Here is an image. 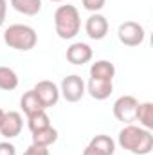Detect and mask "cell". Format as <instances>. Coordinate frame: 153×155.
Listing matches in <instances>:
<instances>
[{
    "label": "cell",
    "mask_w": 153,
    "mask_h": 155,
    "mask_svg": "<svg viewBox=\"0 0 153 155\" xmlns=\"http://www.w3.org/2000/svg\"><path fill=\"white\" fill-rule=\"evenodd\" d=\"M4 41L7 47L16 51H31L38 43V35L31 25L13 24L4 31Z\"/></svg>",
    "instance_id": "cell-3"
},
{
    "label": "cell",
    "mask_w": 153,
    "mask_h": 155,
    "mask_svg": "<svg viewBox=\"0 0 153 155\" xmlns=\"http://www.w3.org/2000/svg\"><path fill=\"white\" fill-rule=\"evenodd\" d=\"M85 31H86L88 38L103 40L108 35V20H106V16H103L101 13H92V15L86 18Z\"/></svg>",
    "instance_id": "cell-9"
},
{
    "label": "cell",
    "mask_w": 153,
    "mask_h": 155,
    "mask_svg": "<svg viewBox=\"0 0 153 155\" xmlns=\"http://www.w3.org/2000/svg\"><path fill=\"white\" fill-rule=\"evenodd\" d=\"M119 146L135 155H148L153 150V135L151 130L142 126L126 124L119 132Z\"/></svg>",
    "instance_id": "cell-1"
},
{
    "label": "cell",
    "mask_w": 153,
    "mask_h": 155,
    "mask_svg": "<svg viewBox=\"0 0 153 155\" xmlns=\"http://www.w3.org/2000/svg\"><path fill=\"white\" fill-rule=\"evenodd\" d=\"M54 29L61 40H72L79 35L81 16L76 5H60L54 13Z\"/></svg>",
    "instance_id": "cell-2"
},
{
    "label": "cell",
    "mask_w": 153,
    "mask_h": 155,
    "mask_svg": "<svg viewBox=\"0 0 153 155\" xmlns=\"http://www.w3.org/2000/svg\"><path fill=\"white\" fill-rule=\"evenodd\" d=\"M0 155H16V148L11 143H0Z\"/></svg>",
    "instance_id": "cell-22"
},
{
    "label": "cell",
    "mask_w": 153,
    "mask_h": 155,
    "mask_svg": "<svg viewBox=\"0 0 153 155\" xmlns=\"http://www.w3.org/2000/svg\"><path fill=\"white\" fill-rule=\"evenodd\" d=\"M50 2H63V0H50Z\"/></svg>",
    "instance_id": "cell-25"
},
{
    "label": "cell",
    "mask_w": 153,
    "mask_h": 155,
    "mask_svg": "<svg viewBox=\"0 0 153 155\" xmlns=\"http://www.w3.org/2000/svg\"><path fill=\"white\" fill-rule=\"evenodd\" d=\"M115 153V143L110 135H96L86 148L83 150V155H114Z\"/></svg>",
    "instance_id": "cell-8"
},
{
    "label": "cell",
    "mask_w": 153,
    "mask_h": 155,
    "mask_svg": "<svg viewBox=\"0 0 153 155\" xmlns=\"http://www.w3.org/2000/svg\"><path fill=\"white\" fill-rule=\"evenodd\" d=\"M115 76V65L108 60H99L96 63H92L90 67V78H97V79H112Z\"/></svg>",
    "instance_id": "cell-13"
},
{
    "label": "cell",
    "mask_w": 153,
    "mask_h": 155,
    "mask_svg": "<svg viewBox=\"0 0 153 155\" xmlns=\"http://www.w3.org/2000/svg\"><path fill=\"white\" fill-rule=\"evenodd\" d=\"M117 36H119V41L122 45H126V47H137V45H141L144 41L146 33H144V27L139 22L128 20V22H124V24L119 25Z\"/></svg>",
    "instance_id": "cell-4"
},
{
    "label": "cell",
    "mask_w": 153,
    "mask_h": 155,
    "mask_svg": "<svg viewBox=\"0 0 153 155\" xmlns=\"http://www.w3.org/2000/svg\"><path fill=\"white\" fill-rule=\"evenodd\" d=\"M18 87V74L11 67H0V90H15Z\"/></svg>",
    "instance_id": "cell-18"
},
{
    "label": "cell",
    "mask_w": 153,
    "mask_h": 155,
    "mask_svg": "<svg viewBox=\"0 0 153 155\" xmlns=\"http://www.w3.org/2000/svg\"><path fill=\"white\" fill-rule=\"evenodd\" d=\"M67 61L72 63V65H85L92 60L94 52H92V47L88 43H83V41H76L72 43L69 49H67Z\"/></svg>",
    "instance_id": "cell-11"
},
{
    "label": "cell",
    "mask_w": 153,
    "mask_h": 155,
    "mask_svg": "<svg viewBox=\"0 0 153 155\" xmlns=\"http://www.w3.org/2000/svg\"><path fill=\"white\" fill-rule=\"evenodd\" d=\"M22 128H24V119H22V116H20V112H15V110L5 112L4 121H2V126H0V134H2V137H5V139H13V137L20 135Z\"/></svg>",
    "instance_id": "cell-10"
},
{
    "label": "cell",
    "mask_w": 153,
    "mask_h": 155,
    "mask_svg": "<svg viewBox=\"0 0 153 155\" xmlns=\"http://www.w3.org/2000/svg\"><path fill=\"white\" fill-rule=\"evenodd\" d=\"M86 87V92L97 99V101H103V99H108L110 94L114 92V83L112 79H97V78H90L88 83L85 85Z\"/></svg>",
    "instance_id": "cell-12"
},
{
    "label": "cell",
    "mask_w": 153,
    "mask_h": 155,
    "mask_svg": "<svg viewBox=\"0 0 153 155\" xmlns=\"http://www.w3.org/2000/svg\"><path fill=\"white\" fill-rule=\"evenodd\" d=\"M135 121H139V124L146 130L153 128V103L146 101V103H139L137 107V114H135Z\"/></svg>",
    "instance_id": "cell-17"
},
{
    "label": "cell",
    "mask_w": 153,
    "mask_h": 155,
    "mask_svg": "<svg viewBox=\"0 0 153 155\" xmlns=\"http://www.w3.org/2000/svg\"><path fill=\"white\" fill-rule=\"evenodd\" d=\"M81 2H83V7L90 13H99L106 4V0H81Z\"/></svg>",
    "instance_id": "cell-20"
},
{
    "label": "cell",
    "mask_w": 153,
    "mask_h": 155,
    "mask_svg": "<svg viewBox=\"0 0 153 155\" xmlns=\"http://www.w3.org/2000/svg\"><path fill=\"white\" fill-rule=\"evenodd\" d=\"M85 92H86L85 81L77 74H70V76L63 78V81L60 85V96H63L65 101H69V103H77L85 96Z\"/></svg>",
    "instance_id": "cell-5"
},
{
    "label": "cell",
    "mask_w": 153,
    "mask_h": 155,
    "mask_svg": "<svg viewBox=\"0 0 153 155\" xmlns=\"http://www.w3.org/2000/svg\"><path fill=\"white\" fill-rule=\"evenodd\" d=\"M7 16V0H0V27L4 25Z\"/></svg>",
    "instance_id": "cell-23"
},
{
    "label": "cell",
    "mask_w": 153,
    "mask_h": 155,
    "mask_svg": "<svg viewBox=\"0 0 153 155\" xmlns=\"http://www.w3.org/2000/svg\"><path fill=\"white\" fill-rule=\"evenodd\" d=\"M38 96V99L41 101L43 108H50L54 107L58 101H60V87L49 79H43V81H38L33 88Z\"/></svg>",
    "instance_id": "cell-7"
},
{
    "label": "cell",
    "mask_w": 153,
    "mask_h": 155,
    "mask_svg": "<svg viewBox=\"0 0 153 155\" xmlns=\"http://www.w3.org/2000/svg\"><path fill=\"white\" fill-rule=\"evenodd\" d=\"M20 108L25 112V116H31V114H34V112H38V110H45L34 90H27V92L22 96V99H20Z\"/></svg>",
    "instance_id": "cell-15"
},
{
    "label": "cell",
    "mask_w": 153,
    "mask_h": 155,
    "mask_svg": "<svg viewBox=\"0 0 153 155\" xmlns=\"http://www.w3.org/2000/svg\"><path fill=\"white\" fill-rule=\"evenodd\" d=\"M56 141H58V130L52 128V126H47V128L38 130V132H33V144H36V146L49 148Z\"/></svg>",
    "instance_id": "cell-14"
},
{
    "label": "cell",
    "mask_w": 153,
    "mask_h": 155,
    "mask_svg": "<svg viewBox=\"0 0 153 155\" xmlns=\"http://www.w3.org/2000/svg\"><path fill=\"white\" fill-rule=\"evenodd\" d=\"M24 155H50L49 153V148H45V146H36V144H31Z\"/></svg>",
    "instance_id": "cell-21"
},
{
    "label": "cell",
    "mask_w": 153,
    "mask_h": 155,
    "mask_svg": "<svg viewBox=\"0 0 153 155\" xmlns=\"http://www.w3.org/2000/svg\"><path fill=\"white\" fill-rule=\"evenodd\" d=\"M137 107L139 101L133 96H121L119 99H115L114 103V116L117 121L132 124L135 121V114H137Z\"/></svg>",
    "instance_id": "cell-6"
},
{
    "label": "cell",
    "mask_w": 153,
    "mask_h": 155,
    "mask_svg": "<svg viewBox=\"0 0 153 155\" xmlns=\"http://www.w3.org/2000/svg\"><path fill=\"white\" fill-rule=\"evenodd\" d=\"M27 126H29V130L33 134V132H38V130H43V128L50 126V119H49L45 110H38V112L27 116Z\"/></svg>",
    "instance_id": "cell-19"
},
{
    "label": "cell",
    "mask_w": 153,
    "mask_h": 155,
    "mask_svg": "<svg viewBox=\"0 0 153 155\" xmlns=\"http://www.w3.org/2000/svg\"><path fill=\"white\" fill-rule=\"evenodd\" d=\"M15 11L25 16H34L41 11V0H11Z\"/></svg>",
    "instance_id": "cell-16"
},
{
    "label": "cell",
    "mask_w": 153,
    "mask_h": 155,
    "mask_svg": "<svg viewBox=\"0 0 153 155\" xmlns=\"http://www.w3.org/2000/svg\"><path fill=\"white\" fill-rule=\"evenodd\" d=\"M4 116H5V112L0 108V126H2V121H4Z\"/></svg>",
    "instance_id": "cell-24"
}]
</instances>
